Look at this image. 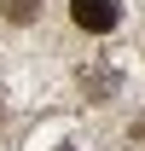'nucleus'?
Returning a JSON list of instances; mask_svg holds the SVG:
<instances>
[{"label": "nucleus", "instance_id": "2", "mask_svg": "<svg viewBox=\"0 0 145 151\" xmlns=\"http://www.w3.org/2000/svg\"><path fill=\"white\" fill-rule=\"evenodd\" d=\"M0 12H6V23H29L41 12V0H0Z\"/></svg>", "mask_w": 145, "mask_h": 151}, {"label": "nucleus", "instance_id": "4", "mask_svg": "<svg viewBox=\"0 0 145 151\" xmlns=\"http://www.w3.org/2000/svg\"><path fill=\"white\" fill-rule=\"evenodd\" d=\"M58 151H70V145H58Z\"/></svg>", "mask_w": 145, "mask_h": 151}, {"label": "nucleus", "instance_id": "1", "mask_svg": "<svg viewBox=\"0 0 145 151\" xmlns=\"http://www.w3.org/2000/svg\"><path fill=\"white\" fill-rule=\"evenodd\" d=\"M70 18L81 23V29H93V35H105V29H116V0H70Z\"/></svg>", "mask_w": 145, "mask_h": 151}, {"label": "nucleus", "instance_id": "3", "mask_svg": "<svg viewBox=\"0 0 145 151\" xmlns=\"http://www.w3.org/2000/svg\"><path fill=\"white\" fill-rule=\"evenodd\" d=\"M134 139H139V145H145V116H139V122H134Z\"/></svg>", "mask_w": 145, "mask_h": 151}]
</instances>
